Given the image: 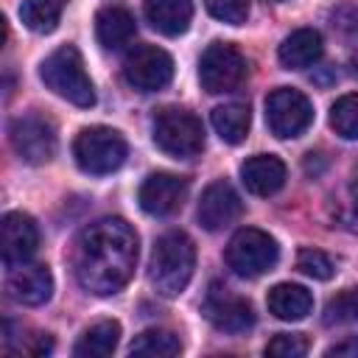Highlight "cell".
<instances>
[{
	"label": "cell",
	"mask_w": 358,
	"mask_h": 358,
	"mask_svg": "<svg viewBox=\"0 0 358 358\" xmlns=\"http://www.w3.org/2000/svg\"><path fill=\"white\" fill-rule=\"evenodd\" d=\"M308 338L302 333H280L266 344V355L274 358H302L308 352Z\"/></svg>",
	"instance_id": "83f0119b"
},
{
	"label": "cell",
	"mask_w": 358,
	"mask_h": 358,
	"mask_svg": "<svg viewBox=\"0 0 358 358\" xmlns=\"http://www.w3.org/2000/svg\"><path fill=\"white\" fill-rule=\"evenodd\" d=\"M224 257H227V266L238 277L252 280V277H260V274L274 268V263L280 257V246L268 232L255 229V227H243L229 238Z\"/></svg>",
	"instance_id": "8992f818"
},
{
	"label": "cell",
	"mask_w": 358,
	"mask_h": 358,
	"mask_svg": "<svg viewBox=\"0 0 358 358\" xmlns=\"http://www.w3.org/2000/svg\"><path fill=\"white\" fill-rule=\"evenodd\" d=\"M134 17L120 6H106L95 14V36L106 50H120L134 39Z\"/></svg>",
	"instance_id": "ffe728a7"
},
{
	"label": "cell",
	"mask_w": 358,
	"mask_h": 358,
	"mask_svg": "<svg viewBox=\"0 0 358 358\" xmlns=\"http://www.w3.org/2000/svg\"><path fill=\"white\" fill-rule=\"evenodd\" d=\"M154 143L173 159H190L204 148V126L193 112L165 106L154 115Z\"/></svg>",
	"instance_id": "277c9868"
},
{
	"label": "cell",
	"mask_w": 358,
	"mask_h": 358,
	"mask_svg": "<svg viewBox=\"0 0 358 358\" xmlns=\"http://www.w3.org/2000/svg\"><path fill=\"white\" fill-rule=\"evenodd\" d=\"M350 64H352V73H358V53L352 56V62H350Z\"/></svg>",
	"instance_id": "1f68e13d"
},
{
	"label": "cell",
	"mask_w": 358,
	"mask_h": 358,
	"mask_svg": "<svg viewBox=\"0 0 358 358\" xmlns=\"http://www.w3.org/2000/svg\"><path fill=\"white\" fill-rule=\"evenodd\" d=\"M327 358H358V338H344L324 350Z\"/></svg>",
	"instance_id": "f546056e"
},
{
	"label": "cell",
	"mask_w": 358,
	"mask_h": 358,
	"mask_svg": "<svg viewBox=\"0 0 358 358\" xmlns=\"http://www.w3.org/2000/svg\"><path fill=\"white\" fill-rule=\"evenodd\" d=\"M185 196H187V179L176 173H151L140 185L137 201L148 215H171L173 210L182 207Z\"/></svg>",
	"instance_id": "9a60e30c"
},
{
	"label": "cell",
	"mask_w": 358,
	"mask_h": 358,
	"mask_svg": "<svg viewBox=\"0 0 358 358\" xmlns=\"http://www.w3.org/2000/svg\"><path fill=\"white\" fill-rule=\"evenodd\" d=\"M246 56L227 42H213L199 59V81L210 95L218 92H232L243 84L246 78Z\"/></svg>",
	"instance_id": "52a82bcc"
},
{
	"label": "cell",
	"mask_w": 358,
	"mask_h": 358,
	"mask_svg": "<svg viewBox=\"0 0 358 358\" xmlns=\"http://www.w3.org/2000/svg\"><path fill=\"white\" fill-rule=\"evenodd\" d=\"M207 11L227 22V25H243L249 17V0H204Z\"/></svg>",
	"instance_id": "f1b7e54d"
},
{
	"label": "cell",
	"mask_w": 358,
	"mask_h": 358,
	"mask_svg": "<svg viewBox=\"0 0 358 358\" xmlns=\"http://www.w3.org/2000/svg\"><path fill=\"white\" fill-rule=\"evenodd\" d=\"M271 3H282V0H271Z\"/></svg>",
	"instance_id": "d6a6232c"
},
{
	"label": "cell",
	"mask_w": 358,
	"mask_h": 358,
	"mask_svg": "<svg viewBox=\"0 0 358 358\" xmlns=\"http://www.w3.org/2000/svg\"><path fill=\"white\" fill-rule=\"evenodd\" d=\"M120 341V324L115 319H103L98 324H92L90 330H84V336L76 341L73 352L78 358H106L115 352Z\"/></svg>",
	"instance_id": "44dd1931"
},
{
	"label": "cell",
	"mask_w": 358,
	"mask_h": 358,
	"mask_svg": "<svg viewBox=\"0 0 358 358\" xmlns=\"http://www.w3.org/2000/svg\"><path fill=\"white\" fill-rule=\"evenodd\" d=\"M126 81L140 92H157L173 78V59L157 45H134L123 59Z\"/></svg>",
	"instance_id": "30bf717a"
},
{
	"label": "cell",
	"mask_w": 358,
	"mask_h": 358,
	"mask_svg": "<svg viewBox=\"0 0 358 358\" xmlns=\"http://www.w3.org/2000/svg\"><path fill=\"white\" fill-rule=\"evenodd\" d=\"M350 196H355L358 199V165L352 168V182H350V190H347Z\"/></svg>",
	"instance_id": "4dcf8cb0"
},
{
	"label": "cell",
	"mask_w": 358,
	"mask_h": 358,
	"mask_svg": "<svg viewBox=\"0 0 358 358\" xmlns=\"http://www.w3.org/2000/svg\"><path fill=\"white\" fill-rule=\"evenodd\" d=\"M296 268L305 274V277H313V280H330L333 277V260L319 252V249H299L296 255Z\"/></svg>",
	"instance_id": "4316f807"
},
{
	"label": "cell",
	"mask_w": 358,
	"mask_h": 358,
	"mask_svg": "<svg viewBox=\"0 0 358 358\" xmlns=\"http://www.w3.org/2000/svg\"><path fill=\"white\" fill-rule=\"evenodd\" d=\"M352 322H358V288L341 291L324 308V324H352Z\"/></svg>",
	"instance_id": "484cf974"
},
{
	"label": "cell",
	"mask_w": 358,
	"mask_h": 358,
	"mask_svg": "<svg viewBox=\"0 0 358 358\" xmlns=\"http://www.w3.org/2000/svg\"><path fill=\"white\" fill-rule=\"evenodd\" d=\"M6 291L20 305H28V308L45 305L50 299V294H53L50 268L42 266V263H20V266H11V271L6 277Z\"/></svg>",
	"instance_id": "5bb4252c"
},
{
	"label": "cell",
	"mask_w": 358,
	"mask_h": 358,
	"mask_svg": "<svg viewBox=\"0 0 358 358\" xmlns=\"http://www.w3.org/2000/svg\"><path fill=\"white\" fill-rule=\"evenodd\" d=\"M213 129L218 131V137L229 145H238L246 140L249 134V123H252V115H249V106L246 103H224V106H215L213 115Z\"/></svg>",
	"instance_id": "7402d4cb"
},
{
	"label": "cell",
	"mask_w": 358,
	"mask_h": 358,
	"mask_svg": "<svg viewBox=\"0 0 358 358\" xmlns=\"http://www.w3.org/2000/svg\"><path fill=\"white\" fill-rule=\"evenodd\" d=\"M137 266V232L123 218H101L81 229L73 249V271L95 296L117 294Z\"/></svg>",
	"instance_id": "6da1fadb"
},
{
	"label": "cell",
	"mask_w": 358,
	"mask_h": 358,
	"mask_svg": "<svg viewBox=\"0 0 358 358\" xmlns=\"http://www.w3.org/2000/svg\"><path fill=\"white\" fill-rule=\"evenodd\" d=\"M201 310H204V316L210 319V324H213L215 330H221V333L238 336V333H246V330L255 324V310H252V305H249L243 296L232 294V291H229L227 285H221V282H213V285H210V291L204 294Z\"/></svg>",
	"instance_id": "8fae6325"
},
{
	"label": "cell",
	"mask_w": 358,
	"mask_h": 358,
	"mask_svg": "<svg viewBox=\"0 0 358 358\" xmlns=\"http://www.w3.org/2000/svg\"><path fill=\"white\" fill-rule=\"evenodd\" d=\"M322 50H324V45H322L319 31L296 28L282 39L277 56H280V64L285 70H305V67H310L322 59Z\"/></svg>",
	"instance_id": "e0dca14e"
},
{
	"label": "cell",
	"mask_w": 358,
	"mask_h": 358,
	"mask_svg": "<svg viewBox=\"0 0 358 358\" xmlns=\"http://www.w3.org/2000/svg\"><path fill=\"white\" fill-rule=\"evenodd\" d=\"M39 78L45 81L48 90H53L59 98L87 109L95 103V87L84 70V59L78 48L62 45L56 48L42 64H39Z\"/></svg>",
	"instance_id": "3957f363"
},
{
	"label": "cell",
	"mask_w": 358,
	"mask_h": 358,
	"mask_svg": "<svg viewBox=\"0 0 358 358\" xmlns=\"http://www.w3.org/2000/svg\"><path fill=\"white\" fill-rule=\"evenodd\" d=\"M64 3L67 0H22L20 20L25 28H31L36 34H50L62 20Z\"/></svg>",
	"instance_id": "cb8c5ba5"
},
{
	"label": "cell",
	"mask_w": 358,
	"mask_h": 358,
	"mask_svg": "<svg viewBox=\"0 0 358 358\" xmlns=\"http://www.w3.org/2000/svg\"><path fill=\"white\" fill-rule=\"evenodd\" d=\"M0 235H3V263L8 268L28 263L39 246V229L28 213H6L0 221Z\"/></svg>",
	"instance_id": "4fadbf2b"
},
{
	"label": "cell",
	"mask_w": 358,
	"mask_h": 358,
	"mask_svg": "<svg viewBox=\"0 0 358 358\" xmlns=\"http://www.w3.org/2000/svg\"><path fill=\"white\" fill-rule=\"evenodd\" d=\"M196 266V246L182 229H171L157 238L151 263H148V280L157 294L162 296H179Z\"/></svg>",
	"instance_id": "7a4b0ae2"
},
{
	"label": "cell",
	"mask_w": 358,
	"mask_h": 358,
	"mask_svg": "<svg viewBox=\"0 0 358 358\" xmlns=\"http://www.w3.org/2000/svg\"><path fill=\"white\" fill-rule=\"evenodd\" d=\"M266 123H268L271 134L280 140L299 137L313 123V106L299 90L277 87L266 98Z\"/></svg>",
	"instance_id": "ba28073f"
},
{
	"label": "cell",
	"mask_w": 358,
	"mask_h": 358,
	"mask_svg": "<svg viewBox=\"0 0 358 358\" xmlns=\"http://www.w3.org/2000/svg\"><path fill=\"white\" fill-rule=\"evenodd\" d=\"M266 305L268 310L282 319V322H299L310 313L313 308V296L305 285H296V282H277L268 296H266Z\"/></svg>",
	"instance_id": "d6986e66"
},
{
	"label": "cell",
	"mask_w": 358,
	"mask_h": 358,
	"mask_svg": "<svg viewBox=\"0 0 358 358\" xmlns=\"http://www.w3.org/2000/svg\"><path fill=\"white\" fill-rule=\"evenodd\" d=\"M11 145L20 154V159H25L31 165H42V162L53 159L59 137L48 117L28 112V115H20L11 120Z\"/></svg>",
	"instance_id": "9c48e42d"
},
{
	"label": "cell",
	"mask_w": 358,
	"mask_h": 358,
	"mask_svg": "<svg viewBox=\"0 0 358 358\" xmlns=\"http://www.w3.org/2000/svg\"><path fill=\"white\" fill-rule=\"evenodd\" d=\"M126 140L120 131L109 126H87L73 140V157L84 173L103 176L123 165L126 159Z\"/></svg>",
	"instance_id": "5b68a950"
},
{
	"label": "cell",
	"mask_w": 358,
	"mask_h": 358,
	"mask_svg": "<svg viewBox=\"0 0 358 358\" xmlns=\"http://www.w3.org/2000/svg\"><path fill=\"white\" fill-rule=\"evenodd\" d=\"M241 210H243V204H241V196L235 193V187L229 182L218 179V182L204 187L196 215H199V224L204 229L218 232V229L235 224L241 218Z\"/></svg>",
	"instance_id": "7c38bea8"
},
{
	"label": "cell",
	"mask_w": 358,
	"mask_h": 358,
	"mask_svg": "<svg viewBox=\"0 0 358 358\" xmlns=\"http://www.w3.org/2000/svg\"><path fill=\"white\" fill-rule=\"evenodd\" d=\"M285 162L274 154H255L241 165V182L255 196H274L285 185Z\"/></svg>",
	"instance_id": "2e32d148"
},
{
	"label": "cell",
	"mask_w": 358,
	"mask_h": 358,
	"mask_svg": "<svg viewBox=\"0 0 358 358\" xmlns=\"http://www.w3.org/2000/svg\"><path fill=\"white\" fill-rule=\"evenodd\" d=\"M145 20L154 31L165 36H179L187 31L193 20V3L190 0H145L143 3Z\"/></svg>",
	"instance_id": "ac0fdd59"
},
{
	"label": "cell",
	"mask_w": 358,
	"mask_h": 358,
	"mask_svg": "<svg viewBox=\"0 0 358 358\" xmlns=\"http://www.w3.org/2000/svg\"><path fill=\"white\" fill-rule=\"evenodd\" d=\"M129 352L131 355H148V358H173L182 352V341L171 330L151 327V330H143L140 336H134Z\"/></svg>",
	"instance_id": "603a6c76"
},
{
	"label": "cell",
	"mask_w": 358,
	"mask_h": 358,
	"mask_svg": "<svg viewBox=\"0 0 358 358\" xmlns=\"http://www.w3.org/2000/svg\"><path fill=\"white\" fill-rule=\"evenodd\" d=\"M330 126L344 140H358V92L341 95L330 106Z\"/></svg>",
	"instance_id": "d4e9b609"
}]
</instances>
